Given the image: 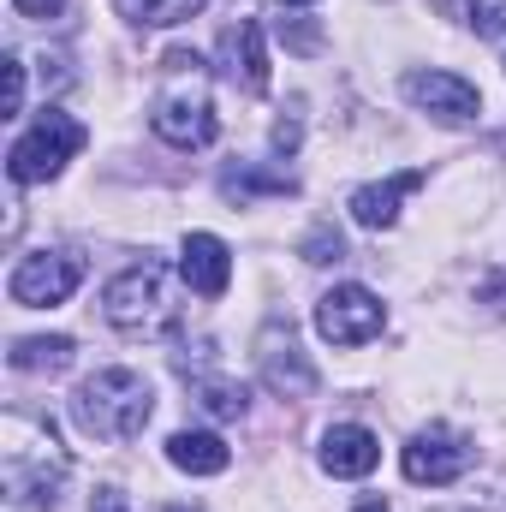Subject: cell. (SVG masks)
<instances>
[{
	"label": "cell",
	"instance_id": "6da1fadb",
	"mask_svg": "<svg viewBox=\"0 0 506 512\" xmlns=\"http://www.w3.org/2000/svg\"><path fill=\"white\" fill-rule=\"evenodd\" d=\"M167 84L149 108V126L155 137H167L173 149H209L215 143V108H209V90H203V60L191 48H173L161 60Z\"/></svg>",
	"mask_w": 506,
	"mask_h": 512
},
{
	"label": "cell",
	"instance_id": "7a4b0ae2",
	"mask_svg": "<svg viewBox=\"0 0 506 512\" xmlns=\"http://www.w3.org/2000/svg\"><path fill=\"white\" fill-rule=\"evenodd\" d=\"M72 417L90 441H137L155 417V393L137 370H96L72 393Z\"/></svg>",
	"mask_w": 506,
	"mask_h": 512
},
{
	"label": "cell",
	"instance_id": "3957f363",
	"mask_svg": "<svg viewBox=\"0 0 506 512\" xmlns=\"http://www.w3.org/2000/svg\"><path fill=\"white\" fill-rule=\"evenodd\" d=\"M102 310H108V322H114L120 334H137V340H161V334H173V322H179L173 268L155 262V256H143L137 268H126V274L108 280Z\"/></svg>",
	"mask_w": 506,
	"mask_h": 512
},
{
	"label": "cell",
	"instance_id": "277c9868",
	"mask_svg": "<svg viewBox=\"0 0 506 512\" xmlns=\"http://www.w3.org/2000/svg\"><path fill=\"white\" fill-rule=\"evenodd\" d=\"M78 149H84V126H78L72 114H60V108H42V120L12 143L6 173H12L18 185H42V179H54Z\"/></svg>",
	"mask_w": 506,
	"mask_h": 512
},
{
	"label": "cell",
	"instance_id": "5b68a950",
	"mask_svg": "<svg viewBox=\"0 0 506 512\" xmlns=\"http://www.w3.org/2000/svg\"><path fill=\"white\" fill-rule=\"evenodd\" d=\"M381 322H387V310H381V298L370 286H334L316 304V334L328 346H364V340L381 334Z\"/></svg>",
	"mask_w": 506,
	"mask_h": 512
},
{
	"label": "cell",
	"instance_id": "8992f818",
	"mask_svg": "<svg viewBox=\"0 0 506 512\" xmlns=\"http://www.w3.org/2000/svg\"><path fill=\"white\" fill-rule=\"evenodd\" d=\"M78 280H84V262H78V256L42 251V256H24V262L12 268L6 292H12V304H24V310H48V304H66V298L78 292Z\"/></svg>",
	"mask_w": 506,
	"mask_h": 512
},
{
	"label": "cell",
	"instance_id": "52a82bcc",
	"mask_svg": "<svg viewBox=\"0 0 506 512\" xmlns=\"http://www.w3.org/2000/svg\"><path fill=\"white\" fill-rule=\"evenodd\" d=\"M465 465H471V447H465L453 429H423V435H411V447L399 453V471H405L411 483H429V489L459 483Z\"/></svg>",
	"mask_w": 506,
	"mask_h": 512
},
{
	"label": "cell",
	"instance_id": "ba28073f",
	"mask_svg": "<svg viewBox=\"0 0 506 512\" xmlns=\"http://www.w3.org/2000/svg\"><path fill=\"white\" fill-rule=\"evenodd\" d=\"M405 96H411L423 114H435L441 126H465V120H477V108H483L477 84H465L459 72H411V78H405Z\"/></svg>",
	"mask_w": 506,
	"mask_h": 512
},
{
	"label": "cell",
	"instance_id": "9c48e42d",
	"mask_svg": "<svg viewBox=\"0 0 506 512\" xmlns=\"http://www.w3.org/2000/svg\"><path fill=\"white\" fill-rule=\"evenodd\" d=\"M179 274H185V286H191L197 298H221L227 280H233V251H227V239L191 233V239H185V256H179Z\"/></svg>",
	"mask_w": 506,
	"mask_h": 512
},
{
	"label": "cell",
	"instance_id": "30bf717a",
	"mask_svg": "<svg viewBox=\"0 0 506 512\" xmlns=\"http://www.w3.org/2000/svg\"><path fill=\"white\" fill-rule=\"evenodd\" d=\"M381 465V441L364 423H334L322 435V471L328 477H370Z\"/></svg>",
	"mask_w": 506,
	"mask_h": 512
},
{
	"label": "cell",
	"instance_id": "8fae6325",
	"mask_svg": "<svg viewBox=\"0 0 506 512\" xmlns=\"http://www.w3.org/2000/svg\"><path fill=\"white\" fill-rule=\"evenodd\" d=\"M423 179H429L423 167H405V173H387L376 185H358V191H352V221H358V227H393V221H399V203H405Z\"/></svg>",
	"mask_w": 506,
	"mask_h": 512
},
{
	"label": "cell",
	"instance_id": "7c38bea8",
	"mask_svg": "<svg viewBox=\"0 0 506 512\" xmlns=\"http://www.w3.org/2000/svg\"><path fill=\"white\" fill-rule=\"evenodd\" d=\"M221 60H227V72H233L251 96L268 90V48H262V24H256V18H239V24L221 36Z\"/></svg>",
	"mask_w": 506,
	"mask_h": 512
},
{
	"label": "cell",
	"instance_id": "4fadbf2b",
	"mask_svg": "<svg viewBox=\"0 0 506 512\" xmlns=\"http://www.w3.org/2000/svg\"><path fill=\"white\" fill-rule=\"evenodd\" d=\"M167 459H173L185 477H221V471L233 465L227 441H221V435H209V429H179V435L167 441Z\"/></svg>",
	"mask_w": 506,
	"mask_h": 512
},
{
	"label": "cell",
	"instance_id": "5bb4252c",
	"mask_svg": "<svg viewBox=\"0 0 506 512\" xmlns=\"http://www.w3.org/2000/svg\"><path fill=\"white\" fill-rule=\"evenodd\" d=\"M72 340L66 334H36V340H18L6 358H12V370L18 376H60V370H72Z\"/></svg>",
	"mask_w": 506,
	"mask_h": 512
},
{
	"label": "cell",
	"instance_id": "9a60e30c",
	"mask_svg": "<svg viewBox=\"0 0 506 512\" xmlns=\"http://www.w3.org/2000/svg\"><path fill=\"white\" fill-rule=\"evenodd\" d=\"M209 0H120V12H126L131 24H149V30H161V24H185V18H197Z\"/></svg>",
	"mask_w": 506,
	"mask_h": 512
},
{
	"label": "cell",
	"instance_id": "2e32d148",
	"mask_svg": "<svg viewBox=\"0 0 506 512\" xmlns=\"http://www.w3.org/2000/svg\"><path fill=\"white\" fill-rule=\"evenodd\" d=\"M262 364H268V382H274V387H286V376H292L298 393H310V387H316V370L298 358V346H286V358H280V346H268V352H262Z\"/></svg>",
	"mask_w": 506,
	"mask_h": 512
},
{
	"label": "cell",
	"instance_id": "e0dca14e",
	"mask_svg": "<svg viewBox=\"0 0 506 512\" xmlns=\"http://www.w3.org/2000/svg\"><path fill=\"white\" fill-rule=\"evenodd\" d=\"M197 393H203V411H215V417H245V387L239 382H197Z\"/></svg>",
	"mask_w": 506,
	"mask_h": 512
},
{
	"label": "cell",
	"instance_id": "ac0fdd59",
	"mask_svg": "<svg viewBox=\"0 0 506 512\" xmlns=\"http://www.w3.org/2000/svg\"><path fill=\"white\" fill-rule=\"evenodd\" d=\"M477 36H506V0H465Z\"/></svg>",
	"mask_w": 506,
	"mask_h": 512
},
{
	"label": "cell",
	"instance_id": "d6986e66",
	"mask_svg": "<svg viewBox=\"0 0 506 512\" xmlns=\"http://www.w3.org/2000/svg\"><path fill=\"white\" fill-rule=\"evenodd\" d=\"M221 191H227V197H251V191H292V185H286V179H256V173H227Z\"/></svg>",
	"mask_w": 506,
	"mask_h": 512
},
{
	"label": "cell",
	"instance_id": "ffe728a7",
	"mask_svg": "<svg viewBox=\"0 0 506 512\" xmlns=\"http://www.w3.org/2000/svg\"><path fill=\"white\" fill-rule=\"evenodd\" d=\"M0 72H6V120H12V114L24 108V60H18V54H6V66H0Z\"/></svg>",
	"mask_w": 506,
	"mask_h": 512
},
{
	"label": "cell",
	"instance_id": "44dd1931",
	"mask_svg": "<svg viewBox=\"0 0 506 512\" xmlns=\"http://www.w3.org/2000/svg\"><path fill=\"white\" fill-rule=\"evenodd\" d=\"M12 6H18L24 18H54V12H60L66 0H12Z\"/></svg>",
	"mask_w": 506,
	"mask_h": 512
},
{
	"label": "cell",
	"instance_id": "7402d4cb",
	"mask_svg": "<svg viewBox=\"0 0 506 512\" xmlns=\"http://www.w3.org/2000/svg\"><path fill=\"white\" fill-rule=\"evenodd\" d=\"M334 256H340V233H334V239H328V233L310 239V262H334Z\"/></svg>",
	"mask_w": 506,
	"mask_h": 512
},
{
	"label": "cell",
	"instance_id": "603a6c76",
	"mask_svg": "<svg viewBox=\"0 0 506 512\" xmlns=\"http://www.w3.org/2000/svg\"><path fill=\"white\" fill-rule=\"evenodd\" d=\"M90 512H126V495H120V489H96Z\"/></svg>",
	"mask_w": 506,
	"mask_h": 512
},
{
	"label": "cell",
	"instance_id": "cb8c5ba5",
	"mask_svg": "<svg viewBox=\"0 0 506 512\" xmlns=\"http://www.w3.org/2000/svg\"><path fill=\"white\" fill-rule=\"evenodd\" d=\"M292 143H298V120H280L274 126V149H292Z\"/></svg>",
	"mask_w": 506,
	"mask_h": 512
},
{
	"label": "cell",
	"instance_id": "d4e9b609",
	"mask_svg": "<svg viewBox=\"0 0 506 512\" xmlns=\"http://www.w3.org/2000/svg\"><path fill=\"white\" fill-rule=\"evenodd\" d=\"M358 512H387V501H364V507H358Z\"/></svg>",
	"mask_w": 506,
	"mask_h": 512
},
{
	"label": "cell",
	"instance_id": "484cf974",
	"mask_svg": "<svg viewBox=\"0 0 506 512\" xmlns=\"http://www.w3.org/2000/svg\"><path fill=\"white\" fill-rule=\"evenodd\" d=\"M292 6H304V0H292Z\"/></svg>",
	"mask_w": 506,
	"mask_h": 512
}]
</instances>
